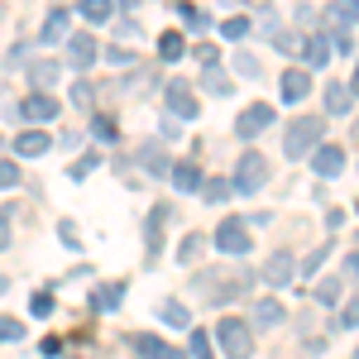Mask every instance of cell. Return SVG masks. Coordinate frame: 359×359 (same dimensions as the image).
<instances>
[{"label": "cell", "instance_id": "d6986e66", "mask_svg": "<svg viewBox=\"0 0 359 359\" xmlns=\"http://www.w3.org/2000/svg\"><path fill=\"white\" fill-rule=\"evenodd\" d=\"M158 53H163L168 62H177V57L187 53V39H182V34H172V29H168L163 39H158Z\"/></svg>", "mask_w": 359, "mask_h": 359}, {"label": "cell", "instance_id": "1f68e13d", "mask_svg": "<svg viewBox=\"0 0 359 359\" xmlns=\"http://www.w3.org/2000/svg\"><path fill=\"white\" fill-rule=\"evenodd\" d=\"M192 355H196V359H216V355H211V340H206V331H192Z\"/></svg>", "mask_w": 359, "mask_h": 359}, {"label": "cell", "instance_id": "7c38bea8", "mask_svg": "<svg viewBox=\"0 0 359 359\" xmlns=\"http://www.w3.org/2000/svg\"><path fill=\"white\" fill-rule=\"evenodd\" d=\"M264 278H269V283H273V287H283V283H287V278H292V254H283V249H278L273 259H269V264H264Z\"/></svg>", "mask_w": 359, "mask_h": 359}, {"label": "cell", "instance_id": "9a60e30c", "mask_svg": "<svg viewBox=\"0 0 359 359\" xmlns=\"http://www.w3.org/2000/svg\"><path fill=\"white\" fill-rule=\"evenodd\" d=\"M172 187H177V192H201V172H196V163H177L172 168Z\"/></svg>", "mask_w": 359, "mask_h": 359}, {"label": "cell", "instance_id": "ba28073f", "mask_svg": "<svg viewBox=\"0 0 359 359\" xmlns=\"http://www.w3.org/2000/svg\"><path fill=\"white\" fill-rule=\"evenodd\" d=\"M311 168H316L321 177H335V172H345V149H340V144H321V149L311 154Z\"/></svg>", "mask_w": 359, "mask_h": 359}, {"label": "cell", "instance_id": "ee69618b", "mask_svg": "<svg viewBox=\"0 0 359 359\" xmlns=\"http://www.w3.org/2000/svg\"><path fill=\"white\" fill-rule=\"evenodd\" d=\"M163 359H187V355H182V350H172V345H168V355Z\"/></svg>", "mask_w": 359, "mask_h": 359}, {"label": "cell", "instance_id": "8d00e7d4", "mask_svg": "<svg viewBox=\"0 0 359 359\" xmlns=\"http://www.w3.org/2000/svg\"><path fill=\"white\" fill-rule=\"evenodd\" d=\"M72 101H77V106L86 111V106H91V86H86V82H77V86H72Z\"/></svg>", "mask_w": 359, "mask_h": 359}, {"label": "cell", "instance_id": "4dcf8cb0", "mask_svg": "<svg viewBox=\"0 0 359 359\" xmlns=\"http://www.w3.org/2000/svg\"><path fill=\"white\" fill-rule=\"evenodd\" d=\"M0 340H25V326L15 316H0Z\"/></svg>", "mask_w": 359, "mask_h": 359}, {"label": "cell", "instance_id": "e575fe53", "mask_svg": "<svg viewBox=\"0 0 359 359\" xmlns=\"http://www.w3.org/2000/svg\"><path fill=\"white\" fill-rule=\"evenodd\" d=\"M20 182V168L15 163H0V187H15Z\"/></svg>", "mask_w": 359, "mask_h": 359}, {"label": "cell", "instance_id": "30bf717a", "mask_svg": "<svg viewBox=\"0 0 359 359\" xmlns=\"http://www.w3.org/2000/svg\"><path fill=\"white\" fill-rule=\"evenodd\" d=\"M48 149H53V139L43 135V130H25V135L15 139V154H20V158H39V154H48Z\"/></svg>", "mask_w": 359, "mask_h": 359}, {"label": "cell", "instance_id": "836d02e7", "mask_svg": "<svg viewBox=\"0 0 359 359\" xmlns=\"http://www.w3.org/2000/svg\"><path fill=\"white\" fill-rule=\"evenodd\" d=\"M206 86H211L216 96H230V82H225V72H211V77H206Z\"/></svg>", "mask_w": 359, "mask_h": 359}, {"label": "cell", "instance_id": "5bb4252c", "mask_svg": "<svg viewBox=\"0 0 359 359\" xmlns=\"http://www.w3.org/2000/svg\"><path fill=\"white\" fill-rule=\"evenodd\" d=\"M302 53H306V62H311V67H326L335 48H331V39H326V34H316V39H306Z\"/></svg>", "mask_w": 359, "mask_h": 359}, {"label": "cell", "instance_id": "f1b7e54d", "mask_svg": "<svg viewBox=\"0 0 359 359\" xmlns=\"http://www.w3.org/2000/svg\"><path fill=\"white\" fill-rule=\"evenodd\" d=\"M221 34H225V39H245V34H249V20H245V15H230V20L221 25Z\"/></svg>", "mask_w": 359, "mask_h": 359}, {"label": "cell", "instance_id": "ac0fdd59", "mask_svg": "<svg viewBox=\"0 0 359 359\" xmlns=\"http://www.w3.org/2000/svg\"><path fill=\"white\" fill-rule=\"evenodd\" d=\"M120 292H125L120 283H106V287H96V292H91V306H101V311H115V306H120Z\"/></svg>", "mask_w": 359, "mask_h": 359}, {"label": "cell", "instance_id": "83f0119b", "mask_svg": "<svg viewBox=\"0 0 359 359\" xmlns=\"http://www.w3.org/2000/svg\"><path fill=\"white\" fill-rule=\"evenodd\" d=\"M273 48H278V53H302L306 43H302V39H297V34H292V29H283V34H278V39H273Z\"/></svg>", "mask_w": 359, "mask_h": 359}, {"label": "cell", "instance_id": "9c48e42d", "mask_svg": "<svg viewBox=\"0 0 359 359\" xmlns=\"http://www.w3.org/2000/svg\"><path fill=\"white\" fill-rule=\"evenodd\" d=\"M20 115H25V120H57V101L48 91H34V96L20 101Z\"/></svg>", "mask_w": 359, "mask_h": 359}, {"label": "cell", "instance_id": "8fae6325", "mask_svg": "<svg viewBox=\"0 0 359 359\" xmlns=\"http://www.w3.org/2000/svg\"><path fill=\"white\" fill-rule=\"evenodd\" d=\"M278 91H283V101H302L306 91H311V77H306L302 67H292V72H283V82H278Z\"/></svg>", "mask_w": 359, "mask_h": 359}, {"label": "cell", "instance_id": "277c9868", "mask_svg": "<svg viewBox=\"0 0 359 359\" xmlns=\"http://www.w3.org/2000/svg\"><path fill=\"white\" fill-rule=\"evenodd\" d=\"M249 245H254V235H249V225L240 221V216H225V221L216 225V249H221V254H245Z\"/></svg>", "mask_w": 359, "mask_h": 359}, {"label": "cell", "instance_id": "f35d334b", "mask_svg": "<svg viewBox=\"0 0 359 359\" xmlns=\"http://www.w3.org/2000/svg\"><path fill=\"white\" fill-rule=\"evenodd\" d=\"M196 249H201V235H192V240H182V249H177V254H182V259H196Z\"/></svg>", "mask_w": 359, "mask_h": 359}, {"label": "cell", "instance_id": "6da1fadb", "mask_svg": "<svg viewBox=\"0 0 359 359\" xmlns=\"http://www.w3.org/2000/svg\"><path fill=\"white\" fill-rule=\"evenodd\" d=\"M321 130H326L321 115H302V120H292L287 135H283V154H287V158H306V154L321 144Z\"/></svg>", "mask_w": 359, "mask_h": 359}, {"label": "cell", "instance_id": "e0dca14e", "mask_svg": "<svg viewBox=\"0 0 359 359\" xmlns=\"http://www.w3.org/2000/svg\"><path fill=\"white\" fill-rule=\"evenodd\" d=\"M326 111H331V115L350 111V86H345V82H326Z\"/></svg>", "mask_w": 359, "mask_h": 359}, {"label": "cell", "instance_id": "603a6c76", "mask_svg": "<svg viewBox=\"0 0 359 359\" xmlns=\"http://www.w3.org/2000/svg\"><path fill=\"white\" fill-rule=\"evenodd\" d=\"M29 311H34V316H53V311H57L53 292H48V287H39V292H34V302H29Z\"/></svg>", "mask_w": 359, "mask_h": 359}, {"label": "cell", "instance_id": "7a4b0ae2", "mask_svg": "<svg viewBox=\"0 0 359 359\" xmlns=\"http://www.w3.org/2000/svg\"><path fill=\"white\" fill-rule=\"evenodd\" d=\"M269 182V158L259 154V149H245V158H240V168H235V192H259Z\"/></svg>", "mask_w": 359, "mask_h": 359}, {"label": "cell", "instance_id": "bcb514c9", "mask_svg": "<svg viewBox=\"0 0 359 359\" xmlns=\"http://www.w3.org/2000/svg\"><path fill=\"white\" fill-rule=\"evenodd\" d=\"M355 139H359V120H355Z\"/></svg>", "mask_w": 359, "mask_h": 359}, {"label": "cell", "instance_id": "7402d4cb", "mask_svg": "<svg viewBox=\"0 0 359 359\" xmlns=\"http://www.w3.org/2000/svg\"><path fill=\"white\" fill-rule=\"evenodd\" d=\"M158 316H163L168 326H192V311H187L182 302H163V311H158Z\"/></svg>", "mask_w": 359, "mask_h": 359}, {"label": "cell", "instance_id": "ffe728a7", "mask_svg": "<svg viewBox=\"0 0 359 359\" xmlns=\"http://www.w3.org/2000/svg\"><path fill=\"white\" fill-rule=\"evenodd\" d=\"M130 345H135V350H139L144 359H163V355H168V345L158 340V335H135Z\"/></svg>", "mask_w": 359, "mask_h": 359}, {"label": "cell", "instance_id": "8992f818", "mask_svg": "<svg viewBox=\"0 0 359 359\" xmlns=\"http://www.w3.org/2000/svg\"><path fill=\"white\" fill-rule=\"evenodd\" d=\"M96 53H101V48H96L91 34H72V39H67V62H72L77 72H86V67L96 62Z\"/></svg>", "mask_w": 359, "mask_h": 359}, {"label": "cell", "instance_id": "d590c367", "mask_svg": "<svg viewBox=\"0 0 359 359\" xmlns=\"http://www.w3.org/2000/svg\"><path fill=\"white\" fill-rule=\"evenodd\" d=\"M196 57H201V62H206V67H216V43H196Z\"/></svg>", "mask_w": 359, "mask_h": 359}, {"label": "cell", "instance_id": "4316f807", "mask_svg": "<svg viewBox=\"0 0 359 359\" xmlns=\"http://www.w3.org/2000/svg\"><path fill=\"white\" fill-rule=\"evenodd\" d=\"M331 20H335V25H355V20H359V0H340V5L331 10Z\"/></svg>", "mask_w": 359, "mask_h": 359}, {"label": "cell", "instance_id": "d4e9b609", "mask_svg": "<svg viewBox=\"0 0 359 359\" xmlns=\"http://www.w3.org/2000/svg\"><path fill=\"white\" fill-rule=\"evenodd\" d=\"M278 316H283V306H278L273 297H269V302H259V306H254V321H259V326H278Z\"/></svg>", "mask_w": 359, "mask_h": 359}, {"label": "cell", "instance_id": "4fadbf2b", "mask_svg": "<svg viewBox=\"0 0 359 359\" xmlns=\"http://www.w3.org/2000/svg\"><path fill=\"white\" fill-rule=\"evenodd\" d=\"M77 15H82L86 25H106V20L115 15V5H111V0H82V5H77Z\"/></svg>", "mask_w": 359, "mask_h": 359}, {"label": "cell", "instance_id": "74e56055", "mask_svg": "<svg viewBox=\"0 0 359 359\" xmlns=\"http://www.w3.org/2000/svg\"><path fill=\"white\" fill-rule=\"evenodd\" d=\"M340 321H345V326H359V297L345 306V311H340Z\"/></svg>", "mask_w": 359, "mask_h": 359}, {"label": "cell", "instance_id": "7bdbcfd3", "mask_svg": "<svg viewBox=\"0 0 359 359\" xmlns=\"http://www.w3.org/2000/svg\"><path fill=\"white\" fill-rule=\"evenodd\" d=\"M350 96H359V67H355V77H350Z\"/></svg>", "mask_w": 359, "mask_h": 359}, {"label": "cell", "instance_id": "2e32d148", "mask_svg": "<svg viewBox=\"0 0 359 359\" xmlns=\"http://www.w3.org/2000/svg\"><path fill=\"white\" fill-rule=\"evenodd\" d=\"M43 43H67V10H53L43 20Z\"/></svg>", "mask_w": 359, "mask_h": 359}, {"label": "cell", "instance_id": "52a82bcc", "mask_svg": "<svg viewBox=\"0 0 359 359\" xmlns=\"http://www.w3.org/2000/svg\"><path fill=\"white\" fill-rule=\"evenodd\" d=\"M168 111L177 120H196V96L187 91V82H168Z\"/></svg>", "mask_w": 359, "mask_h": 359}, {"label": "cell", "instance_id": "cb8c5ba5", "mask_svg": "<svg viewBox=\"0 0 359 359\" xmlns=\"http://www.w3.org/2000/svg\"><path fill=\"white\" fill-rule=\"evenodd\" d=\"M168 221V206H154V216H149V254H158V230Z\"/></svg>", "mask_w": 359, "mask_h": 359}, {"label": "cell", "instance_id": "f546056e", "mask_svg": "<svg viewBox=\"0 0 359 359\" xmlns=\"http://www.w3.org/2000/svg\"><path fill=\"white\" fill-rule=\"evenodd\" d=\"M335 297H340V283H335V278H326V283L316 287V302H321V306H335Z\"/></svg>", "mask_w": 359, "mask_h": 359}, {"label": "cell", "instance_id": "b9f144b4", "mask_svg": "<svg viewBox=\"0 0 359 359\" xmlns=\"http://www.w3.org/2000/svg\"><path fill=\"white\" fill-rule=\"evenodd\" d=\"M345 273H350V278H359V249L350 254V259H345Z\"/></svg>", "mask_w": 359, "mask_h": 359}, {"label": "cell", "instance_id": "7dc6e473", "mask_svg": "<svg viewBox=\"0 0 359 359\" xmlns=\"http://www.w3.org/2000/svg\"><path fill=\"white\" fill-rule=\"evenodd\" d=\"M0 15H5V10H0Z\"/></svg>", "mask_w": 359, "mask_h": 359}, {"label": "cell", "instance_id": "5b68a950", "mask_svg": "<svg viewBox=\"0 0 359 359\" xmlns=\"http://www.w3.org/2000/svg\"><path fill=\"white\" fill-rule=\"evenodd\" d=\"M269 125H273V106H269V101H254V106H245V115L235 120V130H240V139L264 135Z\"/></svg>", "mask_w": 359, "mask_h": 359}, {"label": "cell", "instance_id": "ab89813d", "mask_svg": "<svg viewBox=\"0 0 359 359\" xmlns=\"http://www.w3.org/2000/svg\"><path fill=\"white\" fill-rule=\"evenodd\" d=\"M10 245V211H0V249Z\"/></svg>", "mask_w": 359, "mask_h": 359}, {"label": "cell", "instance_id": "3957f363", "mask_svg": "<svg viewBox=\"0 0 359 359\" xmlns=\"http://www.w3.org/2000/svg\"><path fill=\"white\" fill-rule=\"evenodd\" d=\"M216 335H221V345H225V359H249L254 355V335H249V326L240 316H225Z\"/></svg>", "mask_w": 359, "mask_h": 359}, {"label": "cell", "instance_id": "60d3db41", "mask_svg": "<svg viewBox=\"0 0 359 359\" xmlns=\"http://www.w3.org/2000/svg\"><path fill=\"white\" fill-rule=\"evenodd\" d=\"M96 135H101V139H115V125H111V120H106V115L96 120Z\"/></svg>", "mask_w": 359, "mask_h": 359}, {"label": "cell", "instance_id": "44dd1931", "mask_svg": "<svg viewBox=\"0 0 359 359\" xmlns=\"http://www.w3.org/2000/svg\"><path fill=\"white\" fill-rule=\"evenodd\" d=\"M29 82H34V86H53L57 82V62H48V57L34 62V67H29Z\"/></svg>", "mask_w": 359, "mask_h": 359}, {"label": "cell", "instance_id": "d6a6232c", "mask_svg": "<svg viewBox=\"0 0 359 359\" xmlns=\"http://www.w3.org/2000/svg\"><path fill=\"white\" fill-rule=\"evenodd\" d=\"M57 235H62V245H67V249L82 245V235H77V225H72V221H57Z\"/></svg>", "mask_w": 359, "mask_h": 359}, {"label": "cell", "instance_id": "f6af8a7d", "mask_svg": "<svg viewBox=\"0 0 359 359\" xmlns=\"http://www.w3.org/2000/svg\"><path fill=\"white\" fill-rule=\"evenodd\" d=\"M5 287H10V278H0V297H5Z\"/></svg>", "mask_w": 359, "mask_h": 359}, {"label": "cell", "instance_id": "484cf974", "mask_svg": "<svg viewBox=\"0 0 359 359\" xmlns=\"http://www.w3.org/2000/svg\"><path fill=\"white\" fill-rule=\"evenodd\" d=\"M230 187H235V182H225V177H211V182H201V196H206V201H225V196H230Z\"/></svg>", "mask_w": 359, "mask_h": 359}]
</instances>
